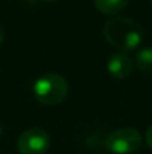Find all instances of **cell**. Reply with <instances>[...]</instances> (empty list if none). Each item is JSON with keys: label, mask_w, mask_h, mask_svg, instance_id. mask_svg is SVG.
<instances>
[{"label": "cell", "mask_w": 152, "mask_h": 154, "mask_svg": "<svg viewBox=\"0 0 152 154\" xmlns=\"http://www.w3.org/2000/svg\"><path fill=\"white\" fill-rule=\"evenodd\" d=\"M133 67H134V63L131 57H128L125 52H115L107 60V70L116 79H124L130 76Z\"/></svg>", "instance_id": "5b68a950"}, {"label": "cell", "mask_w": 152, "mask_h": 154, "mask_svg": "<svg viewBox=\"0 0 152 154\" xmlns=\"http://www.w3.org/2000/svg\"><path fill=\"white\" fill-rule=\"evenodd\" d=\"M134 64L137 66L139 72H142L143 75L152 76V47L142 48L137 52Z\"/></svg>", "instance_id": "8992f818"}, {"label": "cell", "mask_w": 152, "mask_h": 154, "mask_svg": "<svg viewBox=\"0 0 152 154\" xmlns=\"http://www.w3.org/2000/svg\"><path fill=\"white\" fill-rule=\"evenodd\" d=\"M33 93L34 97L43 105H58L66 99L69 84L66 78L58 73H43L34 81Z\"/></svg>", "instance_id": "7a4b0ae2"}, {"label": "cell", "mask_w": 152, "mask_h": 154, "mask_svg": "<svg viewBox=\"0 0 152 154\" xmlns=\"http://www.w3.org/2000/svg\"><path fill=\"white\" fill-rule=\"evenodd\" d=\"M151 5H152V0H151Z\"/></svg>", "instance_id": "7c38bea8"}, {"label": "cell", "mask_w": 152, "mask_h": 154, "mask_svg": "<svg viewBox=\"0 0 152 154\" xmlns=\"http://www.w3.org/2000/svg\"><path fill=\"white\" fill-rule=\"evenodd\" d=\"M1 132H3V129H1V126H0V136H1Z\"/></svg>", "instance_id": "8fae6325"}, {"label": "cell", "mask_w": 152, "mask_h": 154, "mask_svg": "<svg viewBox=\"0 0 152 154\" xmlns=\"http://www.w3.org/2000/svg\"><path fill=\"white\" fill-rule=\"evenodd\" d=\"M145 139H146V144H148V147L152 148V126L146 130V136H145Z\"/></svg>", "instance_id": "ba28073f"}, {"label": "cell", "mask_w": 152, "mask_h": 154, "mask_svg": "<svg viewBox=\"0 0 152 154\" xmlns=\"http://www.w3.org/2000/svg\"><path fill=\"white\" fill-rule=\"evenodd\" d=\"M142 135L137 129L122 127L110 132L106 138L104 147L113 154H131L142 147Z\"/></svg>", "instance_id": "3957f363"}, {"label": "cell", "mask_w": 152, "mask_h": 154, "mask_svg": "<svg viewBox=\"0 0 152 154\" xmlns=\"http://www.w3.org/2000/svg\"><path fill=\"white\" fill-rule=\"evenodd\" d=\"M3 39H4V29H3V26L0 24V45H1Z\"/></svg>", "instance_id": "9c48e42d"}, {"label": "cell", "mask_w": 152, "mask_h": 154, "mask_svg": "<svg viewBox=\"0 0 152 154\" xmlns=\"http://www.w3.org/2000/svg\"><path fill=\"white\" fill-rule=\"evenodd\" d=\"M49 133L42 127H30L18 138L19 154H45L49 148Z\"/></svg>", "instance_id": "277c9868"}, {"label": "cell", "mask_w": 152, "mask_h": 154, "mask_svg": "<svg viewBox=\"0 0 152 154\" xmlns=\"http://www.w3.org/2000/svg\"><path fill=\"white\" fill-rule=\"evenodd\" d=\"M103 35L112 47L125 54L136 50L145 36L142 26L127 17H113L107 20L103 26Z\"/></svg>", "instance_id": "6da1fadb"}, {"label": "cell", "mask_w": 152, "mask_h": 154, "mask_svg": "<svg viewBox=\"0 0 152 154\" xmlns=\"http://www.w3.org/2000/svg\"><path fill=\"white\" fill-rule=\"evenodd\" d=\"M30 2H34V0H30ZM39 2H48V3H51V2H55V0H39Z\"/></svg>", "instance_id": "30bf717a"}, {"label": "cell", "mask_w": 152, "mask_h": 154, "mask_svg": "<svg viewBox=\"0 0 152 154\" xmlns=\"http://www.w3.org/2000/svg\"><path fill=\"white\" fill-rule=\"evenodd\" d=\"M128 3H130V0H94V6L101 14H106V15L118 14Z\"/></svg>", "instance_id": "52a82bcc"}]
</instances>
